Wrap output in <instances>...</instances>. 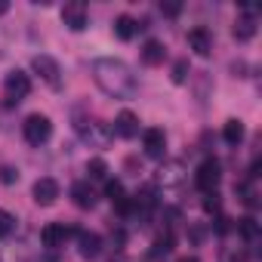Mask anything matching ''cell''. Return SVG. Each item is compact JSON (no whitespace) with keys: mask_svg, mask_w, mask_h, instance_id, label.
I'll return each instance as SVG.
<instances>
[{"mask_svg":"<svg viewBox=\"0 0 262 262\" xmlns=\"http://www.w3.org/2000/svg\"><path fill=\"white\" fill-rule=\"evenodd\" d=\"M93 80L111 99H133L139 93V80H136L133 68L120 59H96L93 62Z\"/></svg>","mask_w":262,"mask_h":262,"instance_id":"6da1fadb","label":"cell"},{"mask_svg":"<svg viewBox=\"0 0 262 262\" xmlns=\"http://www.w3.org/2000/svg\"><path fill=\"white\" fill-rule=\"evenodd\" d=\"M22 136H25L28 145H43V142H50V136H53L50 117H47V114H28L25 123H22Z\"/></svg>","mask_w":262,"mask_h":262,"instance_id":"7a4b0ae2","label":"cell"},{"mask_svg":"<svg viewBox=\"0 0 262 262\" xmlns=\"http://www.w3.org/2000/svg\"><path fill=\"white\" fill-rule=\"evenodd\" d=\"M219 179H222V173H219V161H204L201 167H198V173H194V185L201 188V191H207V194H216V188H219Z\"/></svg>","mask_w":262,"mask_h":262,"instance_id":"3957f363","label":"cell"},{"mask_svg":"<svg viewBox=\"0 0 262 262\" xmlns=\"http://www.w3.org/2000/svg\"><path fill=\"white\" fill-rule=\"evenodd\" d=\"M31 68H34V71H37V74H40L53 90H59V86H62V68H59V62H56L53 56H43V53H40V56H34V59H31Z\"/></svg>","mask_w":262,"mask_h":262,"instance_id":"277c9868","label":"cell"},{"mask_svg":"<svg viewBox=\"0 0 262 262\" xmlns=\"http://www.w3.org/2000/svg\"><path fill=\"white\" fill-rule=\"evenodd\" d=\"M4 86H7V102L13 105V102H22V99L31 93V77L16 68V71L7 74V83H4Z\"/></svg>","mask_w":262,"mask_h":262,"instance_id":"5b68a950","label":"cell"},{"mask_svg":"<svg viewBox=\"0 0 262 262\" xmlns=\"http://www.w3.org/2000/svg\"><path fill=\"white\" fill-rule=\"evenodd\" d=\"M31 194H34V201H37L40 207H53V204L59 201V182H56L53 176H40V179L34 182Z\"/></svg>","mask_w":262,"mask_h":262,"instance_id":"8992f818","label":"cell"},{"mask_svg":"<svg viewBox=\"0 0 262 262\" xmlns=\"http://www.w3.org/2000/svg\"><path fill=\"white\" fill-rule=\"evenodd\" d=\"M86 19H90V13H86V4H80V0H71V4L62 7V22L71 31H83L86 28Z\"/></svg>","mask_w":262,"mask_h":262,"instance_id":"52a82bcc","label":"cell"},{"mask_svg":"<svg viewBox=\"0 0 262 262\" xmlns=\"http://www.w3.org/2000/svg\"><path fill=\"white\" fill-rule=\"evenodd\" d=\"M68 234H71V231H68L62 222H50V225L40 228V244L50 247V250H56V247H62V244L68 241Z\"/></svg>","mask_w":262,"mask_h":262,"instance_id":"ba28073f","label":"cell"},{"mask_svg":"<svg viewBox=\"0 0 262 262\" xmlns=\"http://www.w3.org/2000/svg\"><path fill=\"white\" fill-rule=\"evenodd\" d=\"M142 142H145V155H148V158H164V151H167V136H164V129H158V126L145 129Z\"/></svg>","mask_w":262,"mask_h":262,"instance_id":"9c48e42d","label":"cell"},{"mask_svg":"<svg viewBox=\"0 0 262 262\" xmlns=\"http://www.w3.org/2000/svg\"><path fill=\"white\" fill-rule=\"evenodd\" d=\"M114 133H117L120 139H133V136L139 133V117H136L133 111H120V114L114 117Z\"/></svg>","mask_w":262,"mask_h":262,"instance_id":"30bf717a","label":"cell"},{"mask_svg":"<svg viewBox=\"0 0 262 262\" xmlns=\"http://www.w3.org/2000/svg\"><path fill=\"white\" fill-rule=\"evenodd\" d=\"M188 47L198 53V56H210L213 53V34L207 28H191L188 31Z\"/></svg>","mask_w":262,"mask_h":262,"instance_id":"8fae6325","label":"cell"},{"mask_svg":"<svg viewBox=\"0 0 262 262\" xmlns=\"http://www.w3.org/2000/svg\"><path fill=\"white\" fill-rule=\"evenodd\" d=\"M71 201H74L80 210H93V207H96V191L90 188V182H74V185H71Z\"/></svg>","mask_w":262,"mask_h":262,"instance_id":"7c38bea8","label":"cell"},{"mask_svg":"<svg viewBox=\"0 0 262 262\" xmlns=\"http://www.w3.org/2000/svg\"><path fill=\"white\" fill-rule=\"evenodd\" d=\"M253 37H256V16H250V13L237 16V22H234V40L247 43V40H253Z\"/></svg>","mask_w":262,"mask_h":262,"instance_id":"4fadbf2b","label":"cell"},{"mask_svg":"<svg viewBox=\"0 0 262 262\" xmlns=\"http://www.w3.org/2000/svg\"><path fill=\"white\" fill-rule=\"evenodd\" d=\"M164 56H167V50H164V43H161V40H148V43L142 47V62H145V65H151V68H155V65H161V62H164Z\"/></svg>","mask_w":262,"mask_h":262,"instance_id":"5bb4252c","label":"cell"},{"mask_svg":"<svg viewBox=\"0 0 262 262\" xmlns=\"http://www.w3.org/2000/svg\"><path fill=\"white\" fill-rule=\"evenodd\" d=\"M222 136H225V142H228V145H241V142H244V123H241L237 117L225 120V126H222Z\"/></svg>","mask_w":262,"mask_h":262,"instance_id":"9a60e30c","label":"cell"},{"mask_svg":"<svg viewBox=\"0 0 262 262\" xmlns=\"http://www.w3.org/2000/svg\"><path fill=\"white\" fill-rule=\"evenodd\" d=\"M99 250H102V237L83 231V234H80V256H83V259H96Z\"/></svg>","mask_w":262,"mask_h":262,"instance_id":"2e32d148","label":"cell"},{"mask_svg":"<svg viewBox=\"0 0 262 262\" xmlns=\"http://www.w3.org/2000/svg\"><path fill=\"white\" fill-rule=\"evenodd\" d=\"M136 22H133V16H117L114 19V34L120 37V40H133V34H136Z\"/></svg>","mask_w":262,"mask_h":262,"instance_id":"e0dca14e","label":"cell"},{"mask_svg":"<svg viewBox=\"0 0 262 262\" xmlns=\"http://www.w3.org/2000/svg\"><path fill=\"white\" fill-rule=\"evenodd\" d=\"M83 136H86V139H93L96 145H105L111 133L105 129V123H99V120H96V123H90V129H83Z\"/></svg>","mask_w":262,"mask_h":262,"instance_id":"ac0fdd59","label":"cell"},{"mask_svg":"<svg viewBox=\"0 0 262 262\" xmlns=\"http://www.w3.org/2000/svg\"><path fill=\"white\" fill-rule=\"evenodd\" d=\"M0 262H28V256L22 247H4L0 250Z\"/></svg>","mask_w":262,"mask_h":262,"instance_id":"d6986e66","label":"cell"},{"mask_svg":"<svg viewBox=\"0 0 262 262\" xmlns=\"http://www.w3.org/2000/svg\"><path fill=\"white\" fill-rule=\"evenodd\" d=\"M86 173H90V179H105V176H108V164H105L102 158H93V161L86 164Z\"/></svg>","mask_w":262,"mask_h":262,"instance_id":"ffe728a7","label":"cell"},{"mask_svg":"<svg viewBox=\"0 0 262 262\" xmlns=\"http://www.w3.org/2000/svg\"><path fill=\"white\" fill-rule=\"evenodd\" d=\"M16 231V216L7 213V210H0V237H10Z\"/></svg>","mask_w":262,"mask_h":262,"instance_id":"44dd1931","label":"cell"},{"mask_svg":"<svg viewBox=\"0 0 262 262\" xmlns=\"http://www.w3.org/2000/svg\"><path fill=\"white\" fill-rule=\"evenodd\" d=\"M170 250H173V237H170V234H164V237H158V241H155L151 256H155V259H161V256H167Z\"/></svg>","mask_w":262,"mask_h":262,"instance_id":"7402d4cb","label":"cell"},{"mask_svg":"<svg viewBox=\"0 0 262 262\" xmlns=\"http://www.w3.org/2000/svg\"><path fill=\"white\" fill-rule=\"evenodd\" d=\"M241 234H244L247 241H253V237L259 234V225H256V219H253V216H247V219H241Z\"/></svg>","mask_w":262,"mask_h":262,"instance_id":"603a6c76","label":"cell"},{"mask_svg":"<svg viewBox=\"0 0 262 262\" xmlns=\"http://www.w3.org/2000/svg\"><path fill=\"white\" fill-rule=\"evenodd\" d=\"M185 80H188V62L179 59V62L173 65V83H185Z\"/></svg>","mask_w":262,"mask_h":262,"instance_id":"cb8c5ba5","label":"cell"},{"mask_svg":"<svg viewBox=\"0 0 262 262\" xmlns=\"http://www.w3.org/2000/svg\"><path fill=\"white\" fill-rule=\"evenodd\" d=\"M19 179V170L16 167H0V182H4V185H13Z\"/></svg>","mask_w":262,"mask_h":262,"instance_id":"d4e9b609","label":"cell"},{"mask_svg":"<svg viewBox=\"0 0 262 262\" xmlns=\"http://www.w3.org/2000/svg\"><path fill=\"white\" fill-rule=\"evenodd\" d=\"M179 10H182V4H161V13H167V16H179Z\"/></svg>","mask_w":262,"mask_h":262,"instance_id":"484cf974","label":"cell"},{"mask_svg":"<svg viewBox=\"0 0 262 262\" xmlns=\"http://www.w3.org/2000/svg\"><path fill=\"white\" fill-rule=\"evenodd\" d=\"M204 210H207V213H216V210H219V201H204Z\"/></svg>","mask_w":262,"mask_h":262,"instance_id":"4316f807","label":"cell"},{"mask_svg":"<svg viewBox=\"0 0 262 262\" xmlns=\"http://www.w3.org/2000/svg\"><path fill=\"white\" fill-rule=\"evenodd\" d=\"M179 262H198V259H194V256H185V259H179Z\"/></svg>","mask_w":262,"mask_h":262,"instance_id":"83f0119b","label":"cell"},{"mask_svg":"<svg viewBox=\"0 0 262 262\" xmlns=\"http://www.w3.org/2000/svg\"><path fill=\"white\" fill-rule=\"evenodd\" d=\"M0 13H7V4H0Z\"/></svg>","mask_w":262,"mask_h":262,"instance_id":"f1b7e54d","label":"cell"}]
</instances>
